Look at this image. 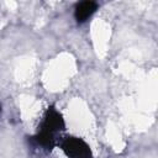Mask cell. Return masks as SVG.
<instances>
[{"label":"cell","instance_id":"6da1fadb","mask_svg":"<svg viewBox=\"0 0 158 158\" xmlns=\"http://www.w3.org/2000/svg\"><path fill=\"white\" fill-rule=\"evenodd\" d=\"M63 152L68 158H91V149L89 144L78 137H65L60 144Z\"/></svg>","mask_w":158,"mask_h":158},{"label":"cell","instance_id":"7a4b0ae2","mask_svg":"<svg viewBox=\"0 0 158 158\" xmlns=\"http://www.w3.org/2000/svg\"><path fill=\"white\" fill-rule=\"evenodd\" d=\"M65 125H64V120L62 117V115L53 107H48V110L46 111V115H44V118H43V122L41 125V130L40 132H43V133H47L49 136H53L64 130Z\"/></svg>","mask_w":158,"mask_h":158},{"label":"cell","instance_id":"3957f363","mask_svg":"<svg viewBox=\"0 0 158 158\" xmlns=\"http://www.w3.org/2000/svg\"><path fill=\"white\" fill-rule=\"evenodd\" d=\"M98 10V4L91 0H85L79 4H77L75 10H74V17L78 22H84L86 21L95 11Z\"/></svg>","mask_w":158,"mask_h":158},{"label":"cell","instance_id":"277c9868","mask_svg":"<svg viewBox=\"0 0 158 158\" xmlns=\"http://www.w3.org/2000/svg\"><path fill=\"white\" fill-rule=\"evenodd\" d=\"M0 109H1V107H0Z\"/></svg>","mask_w":158,"mask_h":158}]
</instances>
